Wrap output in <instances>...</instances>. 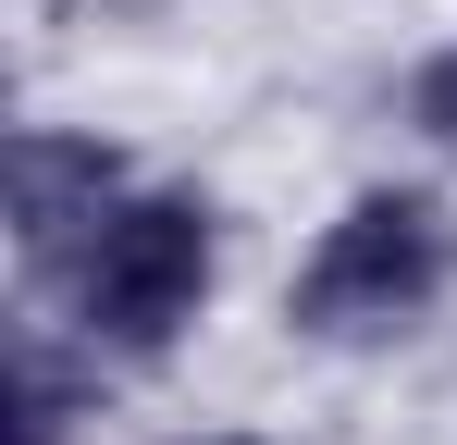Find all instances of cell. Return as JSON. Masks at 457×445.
<instances>
[{
  "label": "cell",
  "mask_w": 457,
  "mask_h": 445,
  "mask_svg": "<svg viewBox=\"0 0 457 445\" xmlns=\"http://www.w3.org/2000/svg\"><path fill=\"white\" fill-rule=\"evenodd\" d=\"M457 285V211L433 186H371L321 222V248L285 285V322L309 347H371V334H408L433 297Z\"/></svg>",
  "instance_id": "1"
},
{
  "label": "cell",
  "mask_w": 457,
  "mask_h": 445,
  "mask_svg": "<svg viewBox=\"0 0 457 445\" xmlns=\"http://www.w3.org/2000/svg\"><path fill=\"white\" fill-rule=\"evenodd\" d=\"M211 273H223V235H211V198L186 186H137L124 211L87 235V260L62 273L75 285L87 347H124V359H161L198 309H211Z\"/></svg>",
  "instance_id": "2"
},
{
  "label": "cell",
  "mask_w": 457,
  "mask_h": 445,
  "mask_svg": "<svg viewBox=\"0 0 457 445\" xmlns=\"http://www.w3.org/2000/svg\"><path fill=\"white\" fill-rule=\"evenodd\" d=\"M124 198H137L124 186V148L75 137V124H25L12 137V248H25V273H75L87 235Z\"/></svg>",
  "instance_id": "3"
},
{
  "label": "cell",
  "mask_w": 457,
  "mask_h": 445,
  "mask_svg": "<svg viewBox=\"0 0 457 445\" xmlns=\"http://www.w3.org/2000/svg\"><path fill=\"white\" fill-rule=\"evenodd\" d=\"M87 396H99V383L25 322V334H12V445H62V433L87 421Z\"/></svg>",
  "instance_id": "4"
},
{
  "label": "cell",
  "mask_w": 457,
  "mask_h": 445,
  "mask_svg": "<svg viewBox=\"0 0 457 445\" xmlns=\"http://www.w3.org/2000/svg\"><path fill=\"white\" fill-rule=\"evenodd\" d=\"M408 124H420V137L457 161V50H433V63L408 74Z\"/></svg>",
  "instance_id": "5"
},
{
  "label": "cell",
  "mask_w": 457,
  "mask_h": 445,
  "mask_svg": "<svg viewBox=\"0 0 457 445\" xmlns=\"http://www.w3.org/2000/svg\"><path fill=\"white\" fill-rule=\"evenodd\" d=\"M198 445H260V433H198Z\"/></svg>",
  "instance_id": "6"
}]
</instances>
